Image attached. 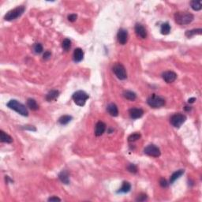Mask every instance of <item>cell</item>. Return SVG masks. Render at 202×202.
Wrapping results in <instances>:
<instances>
[{
	"label": "cell",
	"instance_id": "cell-1",
	"mask_svg": "<svg viewBox=\"0 0 202 202\" xmlns=\"http://www.w3.org/2000/svg\"><path fill=\"white\" fill-rule=\"evenodd\" d=\"M194 16L189 12H177L175 14V20L177 24L181 25H189L193 21Z\"/></svg>",
	"mask_w": 202,
	"mask_h": 202
},
{
	"label": "cell",
	"instance_id": "cell-2",
	"mask_svg": "<svg viewBox=\"0 0 202 202\" xmlns=\"http://www.w3.org/2000/svg\"><path fill=\"white\" fill-rule=\"evenodd\" d=\"M7 107L12 110L15 111L16 112L20 114L22 116H28L29 115V111H28L27 108H25V106L22 103H19L18 100H11L7 103Z\"/></svg>",
	"mask_w": 202,
	"mask_h": 202
},
{
	"label": "cell",
	"instance_id": "cell-3",
	"mask_svg": "<svg viewBox=\"0 0 202 202\" xmlns=\"http://www.w3.org/2000/svg\"><path fill=\"white\" fill-rule=\"evenodd\" d=\"M25 10V7L24 6H20V7H16L14 9L10 10L8 13H7V14L4 17V19L7 21H11L16 20L17 18H18L19 17L22 15Z\"/></svg>",
	"mask_w": 202,
	"mask_h": 202
},
{
	"label": "cell",
	"instance_id": "cell-4",
	"mask_svg": "<svg viewBox=\"0 0 202 202\" xmlns=\"http://www.w3.org/2000/svg\"><path fill=\"white\" fill-rule=\"evenodd\" d=\"M147 103L151 108H159L165 105V100L161 97H159L157 95L153 94L148 97L147 100Z\"/></svg>",
	"mask_w": 202,
	"mask_h": 202
},
{
	"label": "cell",
	"instance_id": "cell-5",
	"mask_svg": "<svg viewBox=\"0 0 202 202\" xmlns=\"http://www.w3.org/2000/svg\"><path fill=\"white\" fill-rule=\"evenodd\" d=\"M72 98L74 100V103H76L77 105L80 106V107H83L86 104V100L89 98V97H88V95L86 92L79 90V91H77L76 92H74Z\"/></svg>",
	"mask_w": 202,
	"mask_h": 202
},
{
	"label": "cell",
	"instance_id": "cell-6",
	"mask_svg": "<svg viewBox=\"0 0 202 202\" xmlns=\"http://www.w3.org/2000/svg\"><path fill=\"white\" fill-rule=\"evenodd\" d=\"M187 120V116L181 113L175 114L171 117L170 122L175 128H179Z\"/></svg>",
	"mask_w": 202,
	"mask_h": 202
},
{
	"label": "cell",
	"instance_id": "cell-7",
	"mask_svg": "<svg viewBox=\"0 0 202 202\" xmlns=\"http://www.w3.org/2000/svg\"><path fill=\"white\" fill-rule=\"evenodd\" d=\"M113 72L119 80H125L127 77L126 68L121 63H116L113 66Z\"/></svg>",
	"mask_w": 202,
	"mask_h": 202
},
{
	"label": "cell",
	"instance_id": "cell-8",
	"mask_svg": "<svg viewBox=\"0 0 202 202\" xmlns=\"http://www.w3.org/2000/svg\"><path fill=\"white\" fill-rule=\"evenodd\" d=\"M144 152L146 155L153 156V157H159L161 154L159 148L155 144H148L144 149Z\"/></svg>",
	"mask_w": 202,
	"mask_h": 202
},
{
	"label": "cell",
	"instance_id": "cell-9",
	"mask_svg": "<svg viewBox=\"0 0 202 202\" xmlns=\"http://www.w3.org/2000/svg\"><path fill=\"white\" fill-rule=\"evenodd\" d=\"M117 38H118V41L120 44H126L128 41V32L126 29H120L117 34Z\"/></svg>",
	"mask_w": 202,
	"mask_h": 202
},
{
	"label": "cell",
	"instance_id": "cell-10",
	"mask_svg": "<svg viewBox=\"0 0 202 202\" xmlns=\"http://www.w3.org/2000/svg\"><path fill=\"white\" fill-rule=\"evenodd\" d=\"M162 77L167 83H172L177 79V74H175L174 71L168 70V71H166L162 74Z\"/></svg>",
	"mask_w": 202,
	"mask_h": 202
},
{
	"label": "cell",
	"instance_id": "cell-11",
	"mask_svg": "<svg viewBox=\"0 0 202 202\" xmlns=\"http://www.w3.org/2000/svg\"><path fill=\"white\" fill-rule=\"evenodd\" d=\"M129 114H130V116L131 119H137L143 116V115H144V111L142 110V108H133L129 110Z\"/></svg>",
	"mask_w": 202,
	"mask_h": 202
},
{
	"label": "cell",
	"instance_id": "cell-12",
	"mask_svg": "<svg viewBox=\"0 0 202 202\" xmlns=\"http://www.w3.org/2000/svg\"><path fill=\"white\" fill-rule=\"evenodd\" d=\"M135 32L138 37L142 39H145L147 37V31L145 28L142 24H136L135 25Z\"/></svg>",
	"mask_w": 202,
	"mask_h": 202
},
{
	"label": "cell",
	"instance_id": "cell-13",
	"mask_svg": "<svg viewBox=\"0 0 202 202\" xmlns=\"http://www.w3.org/2000/svg\"><path fill=\"white\" fill-rule=\"evenodd\" d=\"M106 130V124L103 122H98L96 125V128H95V134L97 137H100L101 135L103 134V133L105 132Z\"/></svg>",
	"mask_w": 202,
	"mask_h": 202
},
{
	"label": "cell",
	"instance_id": "cell-14",
	"mask_svg": "<svg viewBox=\"0 0 202 202\" xmlns=\"http://www.w3.org/2000/svg\"><path fill=\"white\" fill-rule=\"evenodd\" d=\"M84 57V52L81 48H76L74 52L73 58L75 63H80Z\"/></svg>",
	"mask_w": 202,
	"mask_h": 202
},
{
	"label": "cell",
	"instance_id": "cell-15",
	"mask_svg": "<svg viewBox=\"0 0 202 202\" xmlns=\"http://www.w3.org/2000/svg\"><path fill=\"white\" fill-rule=\"evenodd\" d=\"M107 111L109 113V115L113 117H116L119 115V109L115 103H110L107 107Z\"/></svg>",
	"mask_w": 202,
	"mask_h": 202
},
{
	"label": "cell",
	"instance_id": "cell-16",
	"mask_svg": "<svg viewBox=\"0 0 202 202\" xmlns=\"http://www.w3.org/2000/svg\"><path fill=\"white\" fill-rule=\"evenodd\" d=\"M69 177H70L69 173L66 171H62L60 173L58 174V178L64 184L67 185L70 183V178Z\"/></svg>",
	"mask_w": 202,
	"mask_h": 202
},
{
	"label": "cell",
	"instance_id": "cell-17",
	"mask_svg": "<svg viewBox=\"0 0 202 202\" xmlns=\"http://www.w3.org/2000/svg\"><path fill=\"white\" fill-rule=\"evenodd\" d=\"M58 96H59V92L58 90H52L46 95V100L48 102H51V101L56 100Z\"/></svg>",
	"mask_w": 202,
	"mask_h": 202
},
{
	"label": "cell",
	"instance_id": "cell-18",
	"mask_svg": "<svg viewBox=\"0 0 202 202\" xmlns=\"http://www.w3.org/2000/svg\"><path fill=\"white\" fill-rule=\"evenodd\" d=\"M0 139H1V142H4V143L10 144V143L13 142V138L9 134L6 133L4 131H2V130L0 131Z\"/></svg>",
	"mask_w": 202,
	"mask_h": 202
},
{
	"label": "cell",
	"instance_id": "cell-19",
	"mask_svg": "<svg viewBox=\"0 0 202 202\" xmlns=\"http://www.w3.org/2000/svg\"><path fill=\"white\" fill-rule=\"evenodd\" d=\"M183 174H184V170H178V171L174 172L171 176V178H170V183L171 184L174 183L175 181H176L178 178H179Z\"/></svg>",
	"mask_w": 202,
	"mask_h": 202
},
{
	"label": "cell",
	"instance_id": "cell-20",
	"mask_svg": "<svg viewBox=\"0 0 202 202\" xmlns=\"http://www.w3.org/2000/svg\"><path fill=\"white\" fill-rule=\"evenodd\" d=\"M27 106L32 111H37L39 109V105L36 103V101L34 99H32V98L28 99Z\"/></svg>",
	"mask_w": 202,
	"mask_h": 202
},
{
	"label": "cell",
	"instance_id": "cell-21",
	"mask_svg": "<svg viewBox=\"0 0 202 202\" xmlns=\"http://www.w3.org/2000/svg\"><path fill=\"white\" fill-rule=\"evenodd\" d=\"M123 97L126 98V100H131V101H133L136 100V98H137V95H136V93L133 92H132V91H125V92H123Z\"/></svg>",
	"mask_w": 202,
	"mask_h": 202
},
{
	"label": "cell",
	"instance_id": "cell-22",
	"mask_svg": "<svg viewBox=\"0 0 202 202\" xmlns=\"http://www.w3.org/2000/svg\"><path fill=\"white\" fill-rule=\"evenodd\" d=\"M130 189H131L130 183H129L128 182H122V187L119 189V193H128V192H130Z\"/></svg>",
	"mask_w": 202,
	"mask_h": 202
},
{
	"label": "cell",
	"instance_id": "cell-23",
	"mask_svg": "<svg viewBox=\"0 0 202 202\" xmlns=\"http://www.w3.org/2000/svg\"><path fill=\"white\" fill-rule=\"evenodd\" d=\"M190 6L192 7V9L195 11H198L201 10L202 8V4L201 1H197V0H193L190 2Z\"/></svg>",
	"mask_w": 202,
	"mask_h": 202
},
{
	"label": "cell",
	"instance_id": "cell-24",
	"mask_svg": "<svg viewBox=\"0 0 202 202\" xmlns=\"http://www.w3.org/2000/svg\"><path fill=\"white\" fill-rule=\"evenodd\" d=\"M160 32H161V33L163 35H167V34L170 33V32H171V25H169V23H164L161 25Z\"/></svg>",
	"mask_w": 202,
	"mask_h": 202
},
{
	"label": "cell",
	"instance_id": "cell-25",
	"mask_svg": "<svg viewBox=\"0 0 202 202\" xmlns=\"http://www.w3.org/2000/svg\"><path fill=\"white\" fill-rule=\"evenodd\" d=\"M72 119V116H70V115H63V116L60 117L59 119H58V122L61 125H66V124H68L71 121Z\"/></svg>",
	"mask_w": 202,
	"mask_h": 202
},
{
	"label": "cell",
	"instance_id": "cell-26",
	"mask_svg": "<svg viewBox=\"0 0 202 202\" xmlns=\"http://www.w3.org/2000/svg\"><path fill=\"white\" fill-rule=\"evenodd\" d=\"M202 29H192V30H188V31L186 32V36L189 38H190L192 36H193L194 35H197V34H201Z\"/></svg>",
	"mask_w": 202,
	"mask_h": 202
},
{
	"label": "cell",
	"instance_id": "cell-27",
	"mask_svg": "<svg viewBox=\"0 0 202 202\" xmlns=\"http://www.w3.org/2000/svg\"><path fill=\"white\" fill-rule=\"evenodd\" d=\"M142 137V135L140 134L139 133H133L132 134H130L128 137V142H134L137 140H139Z\"/></svg>",
	"mask_w": 202,
	"mask_h": 202
},
{
	"label": "cell",
	"instance_id": "cell-28",
	"mask_svg": "<svg viewBox=\"0 0 202 202\" xmlns=\"http://www.w3.org/2000/svg\"><path fill=\"white\" fill-rule=\"evenodd\" d=\"M62 47H63L64 51L68 52V51L70 49V47H71V41H70L69 39H65V40L63 41Z\"/></svg>",
	"mask_w": 202,
	"mask_h": 202
},
{
	"label": "cell",
	"instance_id": "cell-29",
	"mask_svg": "<svg viewBox=\"0 0 202 202\" xmlns=\"http://www.w3.org/2000/svg\"><path fill=\"white\" fill-rule=\"evenodd\" d=\"M33 48L36 54H40V53L43 52V46H42L41 43H36L34 45Z\"/></svg>",
	"mask_w": 202,
	"mask_h": 202
},
{
	"label": "cell",
	"instance_id": "cell-30",
	"mask_svg": "<svg viewBox=\"0 0 202 202\" xmlns=\"http://www.w3.org/2000/svg\"><path fill=\"white\" fill-rule=\"evenodd\" d=\"M127 170H128L130 172H131V173H137V167L135 165V164H130L128 167H127Z\"/></svg>",
	"mask_w": 202,
	"mask_h": 202
},
{
	"label": "cell",
	"instance_id": "cell-31",
	"mask_svg": "<svg viewBox=\"0 0 202 202\" xmlns=\"http://www.w3.org/2000/svg\"><path fill=\"white\" fill-rule=\"evenodd\" d=\"M147 199V195L144 193H141L140 195H138L137 198V201H144Z\"/></svg>",
	"mask_w": 202,
	"mask_h": 202
},
{
	"label": "cell",
	"instance_id": "cell-32",
	"mask_svg": "<svg viewBox=\"0 0 202 202\" xmlns=\"http://www.w3.org/2000/svg\"><path fill=\"white\" fill-rule=\"evenodd\" d=\"M159 185H160V187H163V188H166V187H167V186H168V183H167L166 179L161 178L160 181H159Z\"/></svg>",
	"mask_w": 202,
	"mask_h": 202
},
{
	"label": "cell",
	"instance_id": "cell-33",
	"mask_svg": "<svg viewBox=\"0 0 202 202\" xmlns=\"http://www.w3.org/2000/svg\"><path fill=\"white\" fill-rule=\"evenodd\" d=\"M77 14H70V15L68 16V20L70 21H71V22H74V21L77 20Z\"/></svg>",
	"mask_w": 202,
	"mask_h": 202
},
{
	"label": "cell",
	"instance_id": "cell-34",
	"mask_svg": "<svg viewBox=\"0 0 202 202\" xmlns=\"http://www.w3.org/2000/svg\"><path fill=\"white\" fill-rule=\"evenodd\" d=\"M51 55H52V54H51V52H45L44 54H43V59H45V60H47V59H49L50 58H51Z\"/></svg>",
	"mask_w": 202,
	"mask_h": 202
},
{
	"label": "cell",
	"instance_id": "cell-35",
	"mask_svg": "<svg viewBox=\"0 0 202 202\" xmlns=\"http://www.w3.org/2000/svg\"><path fill=\"white\" fill-rule=\"evenodd\" d=\"M48 201H61V199L57 197H52L48 198Z\"/></svg>",
	"mask_w": 202,
	"mask_h": 202
},
{
	"label": "cell",
	"instance_id": "cell-36",
	"mask_svg": "<svg viewBox=\"0 0 202 202\" xmlns=\"http://www.w3.org/2000/svg\"><path fill=\"white\" fill-rule=\"evenodd\" d=\"M194 101H196V99L194 98V97H193V98H190V99L188 100V103H194Z\"/></svg>",
	"mask_w": 202,
	"mask_h": 202
}]
</instances>
